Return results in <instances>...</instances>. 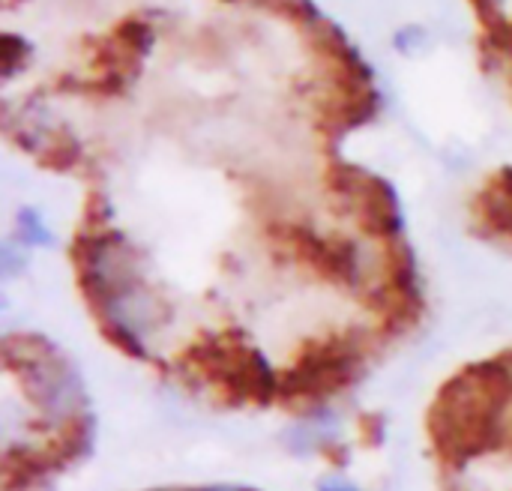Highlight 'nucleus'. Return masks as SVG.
<instances>
[{
  "mask_svg": "<svg viewBox=\"0 0 512 491\" xmlns=\"http://www.w3.org/2000/svg\"><path fill=\"white\" fill-rule=\"evenodd\" d=\"M512 399V369L504 360L459 372L429 408V438L450 465L504 447V414Z\"/></svg>",
  "mask_w": 512,
  "mask_h": 491,
  "instance_id": "obj_1",
  "label": "nucleus"
},
{
  "mask_svg": "<svg viewBox=\"0 0 512 491\" xmlns=\"http://www.w3.org/2000/svg\"><path fill=\"white\" fill-rule=\"evenodd\" d=\"M72 258L78 270V285L90 300L93 312H102L105 306L126 300L129 294L147 285L141 270V252L126 240V234L108 225L102 228L87 225L75 237Z\"/></svg>",
  "mask_w": 512,
  "mask_h": 491,
  "instance_id": "obj_2",
  "label": "nucleus"
},
{
  "mask_svg": "<svg viewBox=\"0 0 512 491\" xmlns=\"http://www.w3.org/2000/svg\"><path fill=\"white\" fill-rule=\"evenodd\" d=\"M213 387H219L234 402L267 405L279 393V375L270 360L237 336H210L186 354Z\"/></svg>",
  "mask_w": 512,
  "mask_h": 491,
  "instance_id": "obj_3",
  "label": "nucleus"
},
{
  "mask_svg": "<svg viewBox=\"0 0 512 491\" xmlns=\"http://www.w3.org/2000/svg\"><path fill=\"white\" fill-rule=\"evenodd\" d=\"M30 342L33 339H21V345L15 348L21 351L18 372L36 408L60 426L87 414V396H84V384L75 366L60 351H54L51 342H42V339L39 345H30Z\"/></svg>",
  "mask_w": 512,
  "mask_h": 491,
  "instance_id": "obj_4",
  "label": "nucleus"
},
{
  "mask_svg": "<svg viewBox=\"0 0 512 491\" xmlns=\"http://www.w3.org/2000/svg\"><path fill=\"white\" fill-rule=\"evenodd\" d=\"M357 366H360L357 342H351L345 336H330L324 342L306 345V351L297 357V363L279 381V390H282V396H291V399L330 396L351 384Z\"/></svg>",
  "mask_w": 512,
  "mask_h": 491,
  "instance_id": "obj_5",
  "label": "nucleus"
},
{
  "mask_svg": "<svg viewBox=\"0 0 512 491\" xmlns=\"http://www.w3.org/2000/svg\"><path fill=\"white\" fill-rule=\"evenodd\" d=\"M327 183L339 198H345L354 207L357 219L363 222L369 234H378L384 240L402 234L405 228L402 207H399L393 186L384 177L363 171L357 165H348V162H333Z\"/></svg>",
  "mask_w": 512,
  "mask_h": 491,
  "instance_id": "obj_6",
  "label": "nucleus"
},
{
  "mask_svg": "<svg viewBox=\"0 0 512 491\" xmlns=\"http://www.w3.org/2000/svg\"><path fill=\"white\" fill-rule=\"evenodd\" d=\"M279 234L291 246V252L303 264L318 270L321 276H327L339 285H360L363 282V264H360V252L354 249V243L327 240L306 225H282Z\"/></svg>",
  "mask_w": 512,
  "mask_h": 491,
  "instance_id": "obj_7",
  "label": "nucleus"
},
{
  "mask_svg": "<svg viewBox=\"0 0 512 491\" xmlns=\"http://www.w3.org/2000/svg\"><path fill=\"white\" fill-rule=\"evenodd\" d=\"M474 216L495 234L512 237V165L498 168L474 198Z\"/></svg>",
  "mask_w": 512,
  "mask_h": 491,
  "instance_id": "obj_8",
  "label": "nucleus"
},
{
  "mask_svg": "<svg viewBox=\"0 0 512 491\" xmlns=\"http://www.w3.org/2000/svg\"><path fill=\"white\" fill-rule=\"evenodd\" d=\"M33 156L39 159V165H45L51 171H72L84 159V147L75 135L57 129V132H48L45 138H39V144L33 147Z\"/></svg>",
  "mask_w": 512,
  "mask_h": 491,
  "instance_id": "obj_9",
  "label": "nucleus"
},
{
  "mask_svg": "<svg viewBox=\"0 0 512 491\" xmlns=\"http://www.w3.org/2000/svg\"><path fill=\"white\" fill-rule=\"evenodd\" d=\"M111 36H117L132 54L144 57L147 48H150V42H153V27H150V21L141 18V15H126V18H120V21L114 24Z\"/></svg>",
  "mask_w": 512,
  "mask_h": 491,
  "instance_id": "obj_10",
  "label": "nucleus"
},
{
  "mask_svg": "<svg viewBox=\"0 0 512 491\" xmlns=\"http://www.w3.org/2000/svg\"><path fill=\"white\" fill-rule=\"evenodd\" d=\"M15 240L24 246V249H39V246H51L54 243V237H51V231L45 228V222L39 219V213L36 210H21L18 213V231H15Z\"/></svg>",
  "mask_w": 512,
  "mask_h": 491,
  "instance_id": "obj_11",
  "label": "nucleus"
},
{
  "mask_svg": "<svg viewBox=\"0 0 512 491\" xmlns=\"http://www.w3.org/2000/svg\"><path fill=\"white\" fill-rule=\"evenodd\" d=\"M318 491H360L354 483H348V480H339V477H324L321 483H318Z\"/></svg>",
  "mask_w": 512,
  "mask_h": 491,
  "instance_id": "obj_12",
  "label": "nucleus"
},
{
  "mask_svg": "<svg viewBox=\"0 0 512 491\" xmlns=\"http://www.w3.org/2000/svg\"><path fill=\"white\" fill-rule=\"evenodd\" d=\"M153 491H213V486H201V489H153Z\"/></svg>",
  "mask_w": 512,
  "mask_h": 491,
  "instance_id": "obj_13",
  "label": "nucleus"
},
{
  "mask_svg": "<svg viewBox=\"0 0 512 491\" xmlns=\"http://www.w3.org/2000/svg\"><path fill=\"white\" fill-rule=\"evenodd\" d=\"M225 3H237V0H225Z\"/></svg>",
  "mask_w": 512,
  "mask_h": 491,
  "instance_id": "obj_14",
  "label": "nucleus"
}]
</instances>
